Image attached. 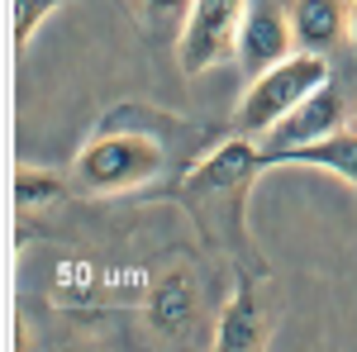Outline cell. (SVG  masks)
Returning a JSON list of instances; mask_svg holds the SVG:
<instances>
[{
    "label": "cell",
    "mask_w": 357,
    "mask_h": 352,
    "mask_svg": "<svg viewBox=\"0 0 357 352\" xmlns=\"http://www.w3.org/2000/svg\"><path fill=\"white\" fill-rule=\"evenodd\" d=\"M319 86H329V57L291 53L286 62H276L272 72L252 77L248 95L238 100V114H234V134L267 138L276 124L301 105V100H310Z\"/></svg>",
    "instance_id": "1"
},
{
    "label": "cell",
    "mask_w": 357,
    "mask_h": 352,
    "mask_svg": "<svg viewBox=\"0 0 357 352\" xmlns=\"http://www.w3.org/2000/svg\"><path fill=\"white\" fill-rule=\"evenodd\" d=\"M267 167H319V171H333V176H343L348 186H357V129L348 124V129H338V134H329V138L267 153Z\"/></svg>",
    "instance_id": "9"
},
{
    "label": "cell",
    "mask_w": 357,
    "mask_h": 352,
    "mask_svg": "<svg viewBox=\"0 0 357 352\" xmlns=\"http://www.w3.org/2000/svg\"><path fill=\"white\" fill-rule=\"evenodd\" d=\"M291 29L301 53H333L348 38V5L343 0H291Z\"/></svg>",
    "instance_id": "10"
},
{
    "label": "cell",
    "mask_w": 357,
    "mask_h": 352,
    "mask_svg": "<svg viewBox=\"0 0 357 352\" xmlns=\"http://www.w3.org/2000/svg\"><path fill=\"white\" fill-rule=\"evenodd\" d=\"M167 167V153L148 134H100L77 153V181L96 195L134 190Z\"/></svg>",
    "instance_id": "2"
},
{
    "label": "cell",
    "mask_w": 357,
    "mask_h": 352,
    "mask_svg": "<svg viewBox=\"0 0 357 352\" xmlns=\"http://www.w3.org/2000/svg\"><path fill=\"white\" fill-rule=\"evenodd\" d=\"M348 43H353V48H357V0H353V5H348Z\"/></svg>",
    "instance_id": "14"
},
{
    "label": "cell",
    "mask_w": 357,
    "mask_h": 352,
    "mask_svg": "<svg viewBox=\"0 0 357 352\" xmlns=\"http://www.w3.org/2000/svg\"><path fill=\"white\" fill-rule=\"evenodd\" d=\"M272 338V309H267V286L262 276L243 271L229 305L220 309V328H215V348L220 352H257Z\"/></svg>",
    "instance_id": "6"
},
{
    "label": "cell",
    "mask_w": 357,
    "mask_h": 352,
    "mask_svg": "<svg viewBox=\"0 0 357 352\" xmlns=\"http://www.w3.org/2000/svg\"><path fill=\"white\" fill-rule=\"evenodd\" d=\"M353 124V105L333 91V86H319L310 100L291 109L272 134H267V153H281V148H301V143H314V138H329L338 129Z\"/></svg>",
    "instance_id": "7"
},
{
    "label": "cell",
    "mask_w": 357,
    "mask_h": 352,
    "mask_svg": "<svg viewBox=\"0 0 357 352\" xmlns=\"http://www.w3.org/2000/svg\"><path fill=\"white\" fill-rule=\"evenodd\" d=\"M129 5H134L138 24L148 29L153 38L186 29V15H191V0H129Z\"/></svg>",
    "instance_id": "12"
},
{
    "label": "cell",
    "mask_w": 357,
    "mask_h": 352,
    "mask_svg": "<svg viewBox=\"0 0 357 352\" xmlns=\"http://www.w3.org/2000/svg\"><path fill=\"white\" fill-rule=\"evenodd\" d=\"M62 195H67V181L53 176V171L24 167V171L15 176V205H24V210H43V205H53Z\"/></svg>",
    "instance_id": "11"
},
{
    "label": "cell",
    "mask_w": 357,
    "mask_h": 352,
    "mask_svg": "<svg viewBox=\"0 0 357 352\" xmlns=\"http://www.w3.org/2000/svg\"><path fill=\"white\" fill-rule=\"evenodd\" d=\"M195 319H200V291L186 271H167L162 281L148 296V324L158 328L162 338H191Z\"/></svg>",
    "instance_id": "8"
},
{
    "label": "cell",
    "mask_w": 357,
    "mask_h": 352,
    "mask_svg": "<svg viewBox=\"0 0 357 352\" xmlns=\"http://www.w3.org/2000/svg\"><path fill=\"white\" fill-rule=\"evenodd\" d=\"M353 129H357V105H353Z\"/></svg>",
    "instance_id": "15"
},
{
    "label": "cell",
    "mask_w": 357,
    "mask_h": 352,
    "mask_svg": "<svg viewBox=\"0 0 357 352\" xmlns=\"http://www.w3.org/2000/svg\"><path fill=\"white\" fill-rule=\"evenodd\" d=\"M67 0H15V43L20 48H29V38L43 29V20L53 15V10H62Z\"/></svg>",
    "instance_id": "13"
},
{
    "label": "cell",
    "mask_w": 357,
    "mask_h": 352,
    "mask_svg": "<svg viewBox=\"0 0 357 352\" xmlns=\"http://www.w3.org/2000/svg\"><path fill=\"white\" fill-rule=\"evenodd\" d=\"M262 167H267V153H257L252 138L234 134L229 143H220V148L181 181V195L191 200V210H200L205 200H229V195L243 200L248 181H252Z\"/></svg>",
    "instance_id": "4"
},
{
    "label": "cell",
    "mask_w": 357,
    "mask_h": 352,
    "mask_svg": "<svg viewBox=\"0 0 357 352\" xmlns=\"http://www.w3.org/2000/svg\"><path fill=\"white\" fill-rule=\"evenodd\" d=\"M296 48V29H291V10H281L276 0H252L243 15V29H238V67L248 77H262L272 72L276 62H286Z\"/></svg>",
    "instance_id": "5"
},
{
    "label": "cell",
    "mask_w": 357,
    "mask_h": 352,
    "mask_svg": "<svg viewBox=\"0 0 357 352\" xmlns=\"http://www.w3.org/2000/svg\"><path fill=\"white\" fill-rule=\"evenodd\" d=\"M243 15H248V0H191V15L181 29V72L200 77V72L220 67L238 48Z\"/></svg>",
    "instance_id": "3"
}]
</instances>
